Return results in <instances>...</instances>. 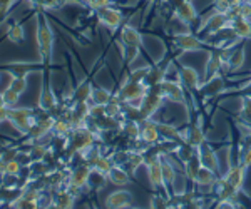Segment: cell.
I'll list each match as a JSON object with an SVG mask.
<instances>
[{"mask_svg":"<svg viewBox=\"0 0 251 209\" xmlns=\"http://www.w3.org/2000/svg\"><path fill=\"white\" fill-rule=\"evenodd\" d=\"M67 142V152L74 154V152H82L89 149L91 146H94L96 142V131H92L91 127L87 126H79L74 127L72 132L69 134V138H66Z\"/></svg>","mask_w":251,"mask_h":209,"instance_id":"6da1fadb","label":"cell"},{"mask_svg":"<svg viewBox=\"0 0 251 209\" xmlns=\"http://www.w3.org/2000/svg\"><path fill=\"white\" fill-rule=\"evenodd\" d=\"M148 91H149V87L146 86L144 82H134V80L126 79V82L119 87V91H117L116 97L119 99L124 106H137L139 107Z\"/></svg>","mask_w":251,"mask_h":209,"instance_id":"7a4b0ae2","label":"cell"},{"mask_svg":"<svg viewBox=\"0 0 251 209\" xmlns=\"http://www.w3.org/2000/svg\"><path fill=\"white\" fill-rule=\"evenodd\" d=\"M91 172H92V166L89 163H80L79 166H75L74 169L69 172L67 181L64 186L67 187L71 192H74L75 196L79 194V191H82L84 187L89 186V178H91Z\"/></svg>","mask_w":251,"mask_h":209,"instance_id":"3957f363","label":"cell"},{"mask_svg":"<svg viewBox=\"0 0 251 209\" xmlns=\"http://www.w3.org/2000/svg\"><path fill=\"white\" fill-rule=\"evenodd\" d=\"M37 46L40 57L44 62H49L52 55V47H54V32L46 17H40L37 25Z\"/></svg>","mask_w":251,"mask_h":209,"instance_id":"277c9868","label":"cell"},{"mask_svg":"<svg viewBox=\"0 0 251 209\" xmlns=\"http://www.w3.org/2000/svg\"><path fill=\"white\" fill-rule=\"evenodd\" d=\"M164 100L166 99L163 97V94H161V84L149 87V91L146 92L143 102H141V106H139L141 117H143V120L152 117V116L161 109V106H163Z\"/></svg>","mask_w":251,"mask_h":209,"instance_id":"5b68a950","label":"cell"},{"mask_svg":"<svg viewBox=\"0 0 251 209\" xmlns=\"http://www.w3.org/2000/svg\"><path fill=\"white\" fill-rule=\"evenodd\" d=\"M7 120L14 124V127L17 129L20 134H25L29 132L32 124L35 122V114L30 109H10L9 107V116Z\"/></svg>","mask_w":251,"mask_h":209,"instance_id":"8992f818","label":"cell"},{"mask_svg":"<svg viewBox=\"0 0 251 209\" xmlns=\"http://www.w3.org/2000/svg\"><path fill=\"white\" fill-rule=\"evenodd\" d=\"M173 46L179 52H196L209 47V42L208 40H201L198 35L193 34H177L173 39Z\"/></svg>","mask_w":251,"mask_h":209,"instance_id":"52a82bcc","label":"cell"},{"mask_svg":"<svg viewBox=\"0 0 251 209\" xmlns=\"http://www.w3.org/2000/svg\"><path fill=\"white\" fill-rule=\"evenodd\" d=\"M173 14L174 19H177L186 27L193 25L198 20V12L193 5V0H176L173 3Z\"/></svg>","mask_w":251,"mask_h":209,"instance_id":"ba28073f","label":"cell"},{"mask_svg":"<svg viewBox=\"0 0 251 209\" xmlns=\"http://www.w3.org/2000/svg\"><path fill=\"white\" fill-rule=\"evenodd\" d=\"M161 94H163L164 99L171 100V102L188 106V102H186V89H184L183 84H181L179 79L177 80L164 79L163 82H161Z\"/></svg>","mask_w":251,"mask_h":209,"instance_id":"9c48e42d","label":"cell"},{"mask_svg":"<svg viewBox=\"0 0 251 209\" xmlns=\"http://www.w3.org/2000/svg\"><path fill=\"white\" fill-rule=\"evenodd\" d=\"M226 27H229V15L228 14H223V12H214L209 15L208 19L203 20L200 25V32L206 30V34H208V37H211V35L218 34L220 30L226 29Z\"/></svg>","mask_w":251,"mask_h":209,"instance_id":"30bf717a","label":"cell"},{"mask_svg":"<svg viewBox=\"0 0 251 209\" xmlns=\"http://www.w3.org/2000/svg\"><path fill=\"white\" fill-rule=\"evenodd\" d=\"M96 14H97L99 22L102 23V25H106L107 29H111V30L119 29L121 23H123V20H124L123 12H121L119 9H116V7H111V5L96 10Z\"/></svg>","mask_w":251,"mask_h":209,"instance_id":"8fae6325","label":"cell"},{"mask_svg":"<svg viewBox=\"0 0 251 209\" xmlns=\"http://www.w3.org/2000/svg\"><path fill=\"white\" fill-rule=\"evenodd\" d=\"M179 80L188 92H200L201 79L198 70L191 66H179Z\"/></svg>","mask_w":251,"mask_h":209,"instance_id":"7c38bea8","label":"cell"},{"mask_svg":"<svg viewBox=\"0 0 251 209\" xmlns=\"http://www.w3.org/2000/svg\"><path fill=\"white\" fill-rule=\"evenodd\" d=\"M146 167H148L149 184H151L154 189L163 187V189L168 191V187H166V184H164V178H163V156L154 161H151V163H148Z\"/></svg>","mask_w":251,"mask_h":209,"instance_id":"4fadbf2b","label":"cell"},{"mask_svg":"<svg viewBox=\"0 0 251 209\" xmlns=\"http://www.w3.org/2000/svg\"><path fill=\"white\" fill-rule=\"evenodd\" d=\"M198 158H200L201 164L204 167H208V169H211L218 174V171H220V161H218L216 151L208 142H203L198 147Z\"/></svg>","mask_w":251,"mask_h":209,"instance_id":"5bb4252c","label":"cell"},{"mask_svg":"<svg viewBox=\"0 0 251 209\" xmlns=\"http://www.w3.org/2000/svg\"><path fill=\"white\" fill-rule=\"evenodd\" d=\"M184 136V142L191 144L194 147H200L201 144L206 142V134L203 131V126H201V119L198 122H191L183 132Z\"/></svg>","mask_w":251,"mask_h":209,"instance_id":"9a60e30c","label":"cell"},{"mask_svg":"<svg viewBox=\"0 0 251 209\" xmlns=\"http://www.w3.org/2000/svg\"><path fill=\"white\" fill-rule=\"evenodd\" d=\"M141 124V139L144 140L146 144L149 146H154L161 140V134H159V129H157V122L152 120L151 117L149 119H144Z\"/></svg>","mask_w":251,"mask_h":209,"instance_id":"2e32d148","label":"cell"},{"mask_svg":"<svg viewBox=\"0 0 251 209\" xmlns=\"http://www.w3.org/2000/svg\"><path fill=\"white\" fill-rule=\"evenodd\" d=\"M223 91H225V79H223L221 74L214 75L211 79H206L204 84H201V87H200V92L204 99L220 95Z\"/></svg>","mask_w":251,"mask_h":209,"instance_id":"e0dca14e","label":"cell"},{"mask_svg":"<svg viewBox=\"0 0 251 209\" xmlns=\"http://www.w3.org/2000/svg\"><path fill=\"white\" fill-rule=\"evenodd\" d=\"M245 174H246V167L243 166L241 163H238V164H234V166L231 164L223 178L228 181V183L231 184L233 187H236V189L241 191L243 189V184H245Z\"/></svg>","mask_w":251,"mask_h":209,"instance_id":"ac0fdd59","label":"cell"},{"mask_svg":"<svg viewBox=\"0 0 251 209\" xmlns=\"http://www.w3.org/2000/svg\"><path fill=\"white\" fill-rule=\"evenodd\" d=\"M245 64V47H231V52L228 55V60L225 64V72L233 74V72L240 70Z\"/></svg>","mask_w":251,"mask_h":209,"instance_id":"d6986e66","label":"cell"},{"mask_svg":"<svg viewBox=\"0 0 251 209\" xmlns=\"http://www.w3.org/2000/svg\"><path fill=\"white\" fill-rule=\"evenodd\" d=\"M121 44L131 47H143V35L132 25H123L121 29Z\"/></svg>","mask_w":251,"mask_h":209,"instance_id":"ffe728a7","label":"cell"},{"mask_svg":"<svg viewBox=\"0 0 251 209\" xmlns=\"http://www.w3.org/2000/svg\"><path fill=\"white\" fill-rule=\"evenodd\" d=\"M213 187H214V192H216L218 199H236L238 194L241 192L240 189L233 187L225 178H218L216 183L213 184Z\"/></svg>","mask_w":251,"mask_h":209,"instance_id":"44dd1931","label":"cell"},{"mask_svg":"<svg viewBox=\"0 0 251 209\" xmlns=\"http://www.w3.org/2000/svg\"><path fill=\"white\" fill-rule=\"evenodd\" d=\"M132 204V196L127 191H114L107 196L106 199V206L107 208H131Z\"/></svg>","mask_w":251,"mask_h":209,"instance_id":"7402d4cb","label":"cell"},{"mask_svg":"<svg viewBox=\"0 0 251 209\" xmlns=\"http://www.w3.org/2000/svg\"><path fill=\"white\" fill-rule=\"evenodd\" d=\"M75 203V194L71 192L66 187V189H57L52 194V206L54 208H60V209H66V208H72Z\"/></svg>","mask_w":251,"mask_h":209,"instance_id":"603a6c76","label":"cell"},{"mask_svg":"<svg viewBox=\"0 0 251 209\" xmlns=\"http://www.w3.org/2000/svg\"><path fill=\"white\" fill-rule=\"evenodd\" d=\"M157 129H159L161 139L164 140H171V142H184V136L183 132L177 129L173 124H166V122H157Z\"/></svg>","mask_w":251,"mask_h":209,"instance_id":"cb8c5ba5","label":"cell"},{"mask_svg":"<svg viewBox=\"0 0 251 209\" xmlns=\"http://www.w3.org/2000/svg\"><path fill=\"white\" fill-rule=\"evenodd\" d=\"M229 27L233 29L238 39H251V20L250 19L233 17V19H229Z\"/></svg>","mask_w":251,"mask_h":209,"instance_id":"d4e9b609","label":"cell"},{"mask_svg":"<svg viewBox=\"0 0 251 209\" xmlns=\"http://www.w3.org/2000/svg\"><path fill=\"white\" fill-rule=\"evenodd\" d=\"M107 179L111 181L114 186H127L131 183V176H129V171L126 169L124 166H119V164H114L112 169L109 171Z\"/></svg>","mask_w":251,"mask_h":209,"instance_id":"484cf974","label":"cell"},{"mask_svg":"<svg viewBox=\"0 0 251 209\" xmlns=\"http://www.w3.org/2000/svg\"><path fill=\"white\" fill-rule=\"evenodd\" d=\"M39 107L42 111H49V112L57 109V99H55V95L52 94L50 87H49V80H46V84H44V87H42V92H40Z\"/></svg>","mask_w":251,"mask_h":209,"instance_id":"4316f807","label":"cell"},{"mask_svg":"<svg viewBox=\"0 0 251 209\" xmlns=\"http://www.w3.org/2000/svg\"><path fill=\"white\" fill-rule=\"evenodd\" d=\"M91 82L84 80L82 84H79L74 91H72V102H91V94H92Z\"/></svg>","mask_w":251,"mask_h":209,"instance_id":"83f0119b","label":"cell"},{"mask_svg":"<svg viewBox=\"0 0 251 209\" xmlns=\"http://www.w3.org/2000/svg\"><path fill=\"white\" fill-rule=\"evenodd\" d=\"M216 179H218L216 172L208 169V167H204V166H201V169H200V172H198L194 184H196V186H200V187H209V186H213V184L216 183Z\"/></svg>","mask_w":251,"mask_h":209,"instance_id":"f1b7e54d","label":"cell"},{"mask_svg":"<svg viewBox=\"0 0 251 209\" xmlns=\"http://www.w3.org/2000/svg\"><path fill=\"white\" fill-rule=\"evenodd\" d=\"M72 124L69 122L67 119H64V117H59V119H55L54 120V126H52V134L55 136V138H59V139H66L69 138V134L72 132Z\"/></svg>","mask_w":251,"mask_h":209,"instance_id":"f546056e","label":"cell"},{"mask_svg":"<svg viewBox=\"0 0 251 209\" xmlns=\"http://www.w3.org/2000/svg\"><path fill=\"white\" fill-rule=\"evenodd\" d=\"M121 132H123L126 136V139H129V140L141 139V124L136 122V120L126 119V122L121 124Z\"/></svg>","mask_w":251,"mask_h":209,"instance_id":"4dcf8cb0","label":"cell"},{"mask_svg":"<svg viewBox=\"0 0 251 209\" xmlns=\"http://www.w3.org/2000/svg\"><path fill=\"white\" fill-rule=\"evenodd\" d=\"M164 79H166V70L163 69V67H159V66L149 67L148 75H146V79H144V84H146L148 87L157 86V84H161Z\"/></svg>","mask_w":251,"mask_h":209,"instance_id":"1f68e13d","label":"cell"},{"mask_svg":"<svg viewBox=\"0 0 251 209\" xmlns=\"http://www.w3.org/2000/svg\"><path fill=\"white\" fill-rule=\"evenodd\" d=\"M201 161L200 158H198V154L194 156V158H191L189 161H186L184 163V176H186V179L188 181H191V183H194L196 181V176H198V172H200L201 169Z\"/></svg>","mask_w":251,"mask_h":209,"instance_id":"d6a6232c","label":"cell"},{"mask_svg":"<svg viewBox=\"0 0 251 209\" xmlns=\"http://www.w3.org/2000/svg\"><path fill=\"white\" fill-rule=\"evenodd\" d=\"M139 166H144V152L129 151V156H127V161H126L124 167L131 172V174H134Z\"/></svg>","mask_w":251,"mask_h":209,"instance_id":"836d02e7","label":"cell"},{"mask_svg":"<svg viewBox=\"0 0 251 209\" xmlns=\"http://www.w3.org/2000/svg\"><path fill=\"white\" fill-rule=\"evenodd\" d=\"M112 166H114V161H112L111 156L107 154H100L99 158H97L94 163H92V169L102 172V174H109V171L112 169Z\"/></svg>","mask_w":251,"mask_h":209,"instance_id":"e575fe53","label":"cell"},{"mask_svg":"<svg viewBox=\"0 0 251 209\" xmlns=\"http://www.w3.org/2000/svg\"><path fill=\"white\" fill-rule=\"evenodd\" d=\"M112 99V94L104 87H92L91 94V104H99V106H106L109 100Z\"/></svg>","mask_w":251,"mask_h":209,"instance_id":"d590c367","label":"cell"},{"mask_svg":"<svg viewBox=\"0 0 251 209\" xmlns=\"http://www.w3.org/2000/svg\"><path fill=\"white\" fill-rule=\"evenodd\" d=\"M163 178H164V184L168 189L173 187L174 183H176V169H174L173 164L166 159V156H163Z\"/></svg>","mask_w":251,"mask_h":209,"instance_id":"8d00e7d4","label":"cell"},{"mask_svg":"<svg viewBox=\"0 0 251 209\" xmlns=\"http://www.w3.org/2000/svg\"><path fill=\"white\" fill-rule=\"evenodd\" d=\"M243 0H214L213 2V10L214 12H223V14H229L236 9Z\"/></svg>","mask_w":251,"mask_h":209,"instance_id":"74e56055","label":"cell"},{"mask_svg":"<svg viewBox=\"0 0 251 209\" xmlns=\"http://www.w3.org/2000/svg\"><path fill=\"white\" fill-rule=\"evenodd\" d=\"M240 119L243 120V122L251 124V95H245V97H241Z\"/></svg>","mask_w":251,"mask_h":209,"instance_id":"f35d334b","label":"cell"},{"mask_svg":"<svg viewBox=\"0 0 251 209\" xmlns=\"http://www.w3.org/2000/svg\"><path fill=\"white\" fill-rule=\"evenodd\" d=\"M7 37L12 44H20L25 37V32H24V27L20 25V23H14V25L10 27L9 32H7Z\"/></svg>","mask_w":251,"mask_h":209,"instance_id":"ab89813d","label":"cell"},{"mask_svg":"<svg viewBox=\"0 0 251 209\" xmlns=\"http://www.w3.org/2000/svg\"><path fill=\"white\" fill-rule=\"evenodd\" d=\"M47 152V147L42 146L40 142H34L29 151L30 158H32V163H37V161H44V156Z\"/></svg>","mask_w":251,"mask_h":209,"instance_id":"60d3db41","label":"cell"},{"mask_svg":"<svg viewBox=\"0 0 251 209\" xmlns=\"http://www.w3.org/2000/svg\"><path fill=\"white\" fill-rule=\"evenodd\" d=\"M106 179H107V176H106V174H102V172L92 169L91 178H89V186H92V187H96V189H99V187H102V186H104Z\"/></svg>","mask_w":251,"mask_h":209,"instance_id":"b9f144b4","label":"cell"},{"mask_svg":"<svg viewBox=\"0 0 251 209\" xmlns=\"http://www.w3.org/2000/svg\"><path fill=\"white\" fill-rule=\"evenodd\" d=\"M10 89H14L15 92H19V94H22L24 91L27 89V79L25 75H14L10 80Z\"/></svg>","mask_w":251,"mask_h":209,"instance_id":"7bdbcfd3","label":"cell"},{"mask_svg":"<svg viewBox=\"0 0 251 209\" xmlns=\"http://www.w3.org/2000/svg\"><path fill=\"white\" fill-rule=\"evenodd\" d=\"M2 95H3V100H5V104H7V107H12V106H15L17 104V100L20 97V94L19 92H15L14 89H5L2 92Z\"/></svg>","mask_w":251,"mask_h":209,"instance_id":"ee69618b","label":"cell"},{"mask_svg":"<svg viewBox=\"0 0 251 209\" xmlns=\"http://www.w3.org/2000/svg\"><path fill=\"white\" fill-rule=\"evenodd\" d=\"M35 3L44 10H52V9H59L64 3V0H34Z\"/></svg>","mask_w":251,"mask_h":209,"instance_id":"f6af8a7d","label":"cell"},{"mask_svg":"<svg viewBox=\"0 0 251 209\" xmlns=\"http://www.w3.org/2000/svg\"><path fill=\"white\" fill-rule=\"evenodd\" d=\"M240 163L248 169L251 166V144H246L245 147H241L240 151Z\"/></svg>","mask_w":251,"mask_h":209,"instance_id":"bcb514c9","label":"cell"},{"mask_svg":"<svg viewBox=\"0 0 251 209\" xmlns=\"http://www.w3.org/2000/svg\"><path fill=\"white\" fill-rule=\"evenodd\" d=\"M17 154H19V151L15 149V147H12V149H7L0 154V161H2V163H10V161H15Z\"/></svg>","mask_w":251,"mask_h":209,"instance_id":"7dc6e473","label":"cell"},{"mask_svg":"<svg viewBox=\"0 0 251 209\" xmlns=\"http://www.w3.org/2000/svg\"><path fill=\"white\" fill-rule=\"evenodd\" d=\"M169 206V201L161 194L152 196L151 199V208H168Z\"/></svg>","mask_w":251,"mask_h":209,"instance_id":"c3c4849f","label":"cell"},{"mask_svg":"<svg viewBox=\"0 0 251 209\" xmlns=\"http://www.w3.org/2000/svg\"><path fill=\"white\" fill-rule=\"evenodd\" d=\"M15 0H0V15H5Z\"/></svg>","mask_w":251,"mask_h":209,"instance_id":"681fc988","label":"cell"},{"mask_svg":"<svg viewBox=\"0 0 251 209\" xmlns=\"http://www.w3.org/2000/svg\"><path fill=\"white\" fill-rule=\"evenodd\" d=\"M0 106H7L5 100H3V95L2 94H0Z\"/></svg>","mask_w":251,"mask_h":209,"instance_id":"f907efd6","label":"cell"},{"mask_svg":"<svg viewBox=\"0 0 251 209\" xmlns=\"http://www.w3.org/2000/svg\"><path fill=\"white\" fill-rule=\"evenodd\" d=\"M246 87H251V75H250V82H248V86H246Z\"/></svg>","mask_w":251,"mask_h":209,"instance_id":"816d5d0a","label":"cell"}]
</instances>
